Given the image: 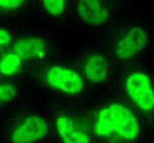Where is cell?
Returning <instances> with one entry per match:
<instances>
[{
    "label": "cell",
    "mask_w": 154,
    "mask_h": 143,
    "mask_svg": "<svg viewBox=\"0 0 154 143\" xmlns=\"http://www.w3.org/2000/svg\"><path fill=\"white\" fill-rule=\"evenodd\" d=\"M53 123V143H95L87 115L69 107H48Z\"/></svg>",
    "instance_id": "cell-6"
},
{
    "label": "cell",
    "mask_w": 154,
    "mask_h": 143,
    "mask_svg": "<svg viewBox=\"0 0 154 143\" xmlns=\"http://www.w3.org/2000/svg\"><path fill=\"white\" fill-rule=\"evenodd\" d=\"M72 17L77 27L103 30L116 20V8L112 0H72Z\"/></svg>",
    "instance_id": "cell-8"
},
{
    "label": "cell",
    "mask_w": 154,
    "mask_h": 143,
    "mask_svg": "<svg viewBox=\"0 0 154 143\" xmlns=\"http://www.w3.org/2000/svg\"><path fill=\"white\" fill-rule=\"evenodd\" d=\"M12 49L20 54L26 66L41 68L51 59L53 36L41 30H18Z\"/></svg>",
    "instance_id": "cell-7"
},
{
    "label": "cell",
    "mask_w": 154,
    "mask_h": 143,
    "mask_svg": "<svg viewBox=\"0 0 154 143\" xmlns=\"http://www.w3.org/2000/svg\"><path fill=\"white\" fill-rule=\"evenodd\" d=\"M25 61L13 49H8L0 54V79L17 81L25 72Z\"/></svg>",
    "instance_id": "cell-11"
},
{
    "label": "cell",
    "mask_w": 154,
    "mask_h": 143,
    "mask_svg": "<svg viewBox=\"0 0 154 143\" xmlns=\"http://www.w3.org/2000/svg\"><path fill=\"white\" fill-rule=\"evenodd\" d=\"M87 119L95 143H139L143 138V117L125 99L100 100Z\"/></svg>",
    "instance_id": "cell-1"
},
{
    "label": "cell",
    "mask_w": 154,
    "mask_h": 143,
    "mask_svg": "<svg viewBox=\"0 0 154 143\" xmlns=\"http://www.w3.org/2000/svg\"><path fill=\"white\" fill-rule=\"evenodd\" d=\"M39 82L49 94L62 100L82 102L89 95V84L77 64L48 63L39 69Z\"/></svg>",
    "instance_id": "cell-2"
},
{
    "label": "cell",
    "mask_w": 154,
    "mask_h": 143,
    "mask_svg": "<svg viewBox=\"0 0 154 143\" xmlns=\"http://www.w3.org/2000/svg\"><path fill=\"white\" fill-rule=\"evenodd\" d=\"M17 33H18V30L13 25H7V23L0 25V54L13 48Z\"/></svg>",
    "instance_id": "cell-14"
},
{
    "label": "cell",
    "mask_w": 154,
    "mask_h": 143,
    "mask_svg": "<svg viewBox=\"0 0 154 143\" xmlns=\"http://www.w3.org/2000/svg\"><path fill=\"white\" fill-rule=\"evenodd\" d=\"M31 7H35V0H0V15H21L30 12Z\"/></svg>",
    "instance_id": "cell-13"
},
{
    "label": "cell",
    "mask_w": 154,
    "mask_h": 143,
    "mask_svg": "<svg viewBox=\"0 0 154 143\" xmlns=\"http://www.w3.org/2000/svg\"><path fill=\"white\" fill-rule=\"evenodd\" d=\"M123 99L141 117L154 119V74L146 66H130L122 78Z\"/></svg>",
    "instance_id": "cell-5"
},
{
    "label": "cell",
    "mask_w": 154,
    "mask_h": 143,
    "mask_svg": "<svg viewBox=\"0 0 154 143\" xmlns=\"http://www.w3.org/2000/svg\"><path fill=\"white\" fill-rule=\"evenodd\" d=\"M5 143H51L53 123L49 109H25L8 122Z\"/></svg>",
    "instance_id": "cell-4"
},
{
    "label": "cell",
    "mask_w": 154,
    "mask_h": 143,
    "mask_svg": "<svg viewBox=\"0 0 154 143\" xmlns=\"http://www.w3.org/2000/svg\"><path fill=\"white\" fill-rule=\"evenodd\" d=\"M35 8L48 23L61 28L74 27L72 0H35Z\"/></svg>",
    "instance_id": "cell-10"
},
{
    "label": "cell",
    "mask_w": 154,
    "mask_h": 143,
    "mask_svg": "<svg viewBox=\"0 0 154 143\" xmlns=\"http://www.w3.org/2000/svg\"><path fill=\"white\" fill-rule=\"evenodd\" d=\"M89 87L108 89L115 79V61L108 51H89L77 64Z\"/></svg>",
    "instance_id": "cell-9"
},
{
    "label": "cell",
    "mask_w": 154,
    "mask_h": 143,
    "mask_svg": "<svg viewBox=\"0 0 154 143\" xmlns=\"http://www.w3.org/2000/svg\"><path fill=\"white\" fill-rule=\"evenodd\" d=\"M154 46V36L149 27L141 23L125 25L113 35L110 43V56L115 64L134 66L141 58H144Z\"/></svg>",
    "instance_id": "cell-3"
},
{
    "label": "cell",
    "mask_w": 154,
    "mask_h": 143,
    "mask_svg": "<svg viewBox=\"0 0 154 143\" xmlns=\"http://www.w3.org/2000/svg\"><path fill=\"white\" fill-rule=\"evenodd\" d=\"M152 74H154V69H152Z\"/></svg>",
    "instance_id": "cell-15"
},
{
    "label": "cell",
    "mask_w": 154,
    "mask_h": 143,
    "mask_svg": "<svg viewBox=\"0 0 154 143\" xmlns=\"http://www.w3.org/2000/svg\"><path fill=\"white\" fill-rule=\"evenodd\" d=\"M21 95H23V91L17 81L0 79V112L20 104Z\"/></svg>",
    "instance_id": "cell-12"
}]
</instances>
